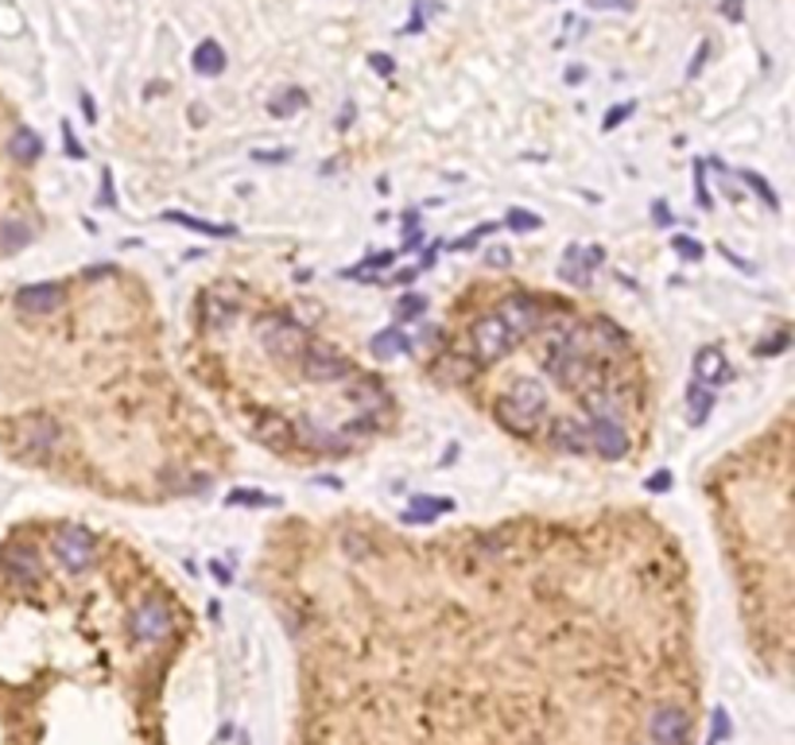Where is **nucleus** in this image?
Here are the masks:
<instances>
[{"instance_id": "nucleus-1", "label": "nucleus", "mask_w": 795, "mask_h": 745, "mask_svg": "<svg viewBox=\"0 0 795 745\" xmlns=\"http://www.w3.org/2000/svg\"><path fill=\"white\" fill-rule=\"evenodd\" d=\"M16 424V454L27 462H47L50 454L59 451L63 443V428L47 411H27V416L12 419Z\"/></svg>"}, {"instance_id": "nucleus-2", "label": "nucleus", "mask_w": 795, "mask_h": 745, "mask_svg": "<svg viewBox=\"0 0 795 745\" xmlns=\"http://www.w3.org/2000/svg\"><path fill=\"white\" fill-rule=\"evenodd\" d=\"M493 315L504 323L512 342H524V338H532L540 327H544L547 307H544V300H536V295H509Z\"/></svg>"}, {"instance_id": "nucleus-3", "label": "nucleus", "mask_w": 795, "mask_h": 745, "mask_svg": "<svg viewBox=\"0 0 795 745\" xmlns=\"http://www.w3.org/2000/svg\"><path fill=\"white\" fill-rule=\"evenodd\" d=\"M260 342H264V350H269L276 361L292 365V361H299L303 346H307V335H303V323H295V318L272 315L260 323Z\"/></svg>"}, {"instance_id": "nucleus-4", "label": "nucleus", "mask_w": 795, "mask_h": 745, "mask_svg": "<svg viewBox=\"0 0 795 745\" xmlns=\"http://www.w3.org/2000/svg\"><path fill=\"white\" fill-rule=\"evenodd\" d=\"M295 365L303 369V377L307 381H345L353 373L350 358H342V353L327 342H307Z\"/></svg>"}, {"instance_id": "nucleus-5", "label": "nucleus", "mask_w": 795, "mask_h": 745, "mask_svg": "<svg viewBox=\"0 0 795 745\" xmlns=\"http://www.w3.org/2000/svg\"><path fill=\"white\" fill-rule=\"evenodd\" d=\"M590 447L602 454L605 462H621L628 454V431L621 428V419L613 411H602V416H590Z\"/></svg>"}, {"instance_id": "nucleus-6", "label": "nucleus", "mask_w": 795, "mask_h": 745, "mask_svg": "<svg viewBox=\"0 0 795 745\" xmlns=\"http://www.w3.org/2000/svg\"><path fill=\"white\" fill-rule=\"evenodd\" d=\"M512 346H516V342L509 338V330H504V323L497 315L477 318L474 330H469V350H474L477 361H497V358H504V353H509Z\"/></svg>"}, {"instance_id": "nucleus-7", "label": "nucleus", "mask_w": 795, "mask_h": 745, "mask_svg": "<svg viewBox=\"0 0 795 745\" xmlns=\"http://www.w3.org/2000/svg\"><path fill=\"white\" fill-rule=\"evenodd\" d=\"M50 552L67 571H82L93 560V537L86 528H59L55 540H50Z\"/></svg>"}, {"instance_id": "nucleus-8", "label": "nucleus", "mask_w": 795, "mask_h": 745, "mask_svg": "<svg viewBox=\"0 0 795 745\" xmlns=\"http://www.w3.org/2000/svg\"><path fill=\"white\" fill-rule=\"evenodd\" d=\"M202 307H206L209 330H226L229 323H237V311H241V287H214L206 292Z\"/></svg>"}, {"instance_id": "nucleus-9", "label": "nucleus", "mask_w": 795, "mask_h": 745, "mask_svg": "<svg viewBox=\"0 0 795 745\" xmlns=\"http://www.w3.org/2000/svg\"><path fill=\"white\" fill-rule=\"evenodd\" d=\"M602 245H570L567 249V257H563V264H559V276L563 280H570V284H590V272L602 264Z\"/></svg>"}, {"instance_id": "nucleus-10", "label": "nucleus", "mask_w": 795, "mask_h": 745, "mask_svg": "<svg viewBox=\"0 0 795 745\" xmlns=\"http://www.w3.org/2000/svg\"><path fill=\"white\" fill-rule=\"evenodd\" d=\"M133 629H136V636H140V641H159V636L171 633V610L159 602V598H148V602L136 610Z\"/></svg>"}, {"instance_id": "nucleus-11", "label": "nucleus", "mask_w": 795, "mask_h": 745, "mask_svg": "<svg viewBox=\"0 0 795 745\" xmlns=\"http://www.w3.org/2000/svg\"><path fill=\"white\" fill-rule=\"evenodd\" d=\"M686 734H691V719L679 707H663L652 714V737L660 745H683Z\"/></svg>"}, {"instance_id": "nucleus-12", "label": "nucleus", "mask_w": 795, "mask_h": 745, "mask_svg": "<svg viewBox=\"0 0 795 745\" xmlns=\"http://www.w3.org/2000/svg\"><path fill=\"white\" fill-rule=\"evenodd\" d=\"M63 303V284H27L16 292V307L27 315H50Z\"/></svg>"}, {"instance_id": "nucleus-13", "label": "nucleus", "mask_w": 795, "mask_h": 745, "mask_svg": "<svg viewBox=\"0 0 795 745\" xmlns=\"http://www.w3.org/2000/svg\"><path fill=\"white\" fill-rule=\"evenodd\" d=\"M493 416L504 431H512V436H532V431L540 428V419H544V416H532L527 408H520L512 396H501V400L493 404Z\"/></svg>"}, {"instance_id": "nucleus-14", "label": "nucleus", "mask_w": 795, "mask_h": 745, "mask_svg": "<svg viewBox=\"0 0 795 745\" xmlns=\"http://www.w3.org/2000/svg\"><path fill=\"white\" fill-rule=\"evenodd\" d=\"M547 439L567 454H590L594 451V447H590V428L587 424H578V419H555L552 436Z\"/></svg>"}, {"instance_id": "nucleus-15", "label": "nucleus", "mask_w": 795, "mask_h": 745, "mask_svg": "<svg viewBox=\"0 0 795 745\" xmlns=\"http://www.w3.org/2000/svg\"><path fill=\"white\" fill-rule=\"evenodd\" d=\"M695 377H699V385H726L729 377H734V369H729V361H726V353L718 350V346H706V350H699L695 353Z\"/></svg>"}, {"instance_id": "nucleus-16", "label": "nucleus", "mask_w": 795, "mask_h": 745, "mask_svg": "<svg viewBox=\"0 0 795 745\" xmlns=\"http://www.w3.org/2000/svg\"><path fill=\"white\" fill-rule=\"evenodd\" d=\"M0 567H4V575H9L12 587H32L35 578H39V560H35L32 548H16V552H9V560H0Z\"/></svg>"}, {"instance_id": "nucleus-17", "label": "nucleus", "mask_w": 795, "mask_h": 745, "mask_svg": "<svg viewBox=\"0 0 795 745\" xmlns=\"http://www.w3.org/2000/svg\"><path fill=\"white\" fill-rule=\"evenodd\" d=\"M509 396L520 404V408L532 411V416H544V411H547V388L540 385L536 377H520L516 385L509 388Z\"/></svg>"}, {"instance_id": "nucleus-18", "label": "nucleus", "mask_w": 795, "mask_h": 745, "mask_svg": "<svg viewBox=\"0 0 795 745\" xmlns=\"http://www.w3.org/2000/svg\"><path fill=\"white\" fill-rule=\"evenodd\" d=\"M194 70L206 78H218L222 70H226V50H222L218 39H202L198 47H194Z\"/></svg>"}, {"instance_id": "nucleus-19", "label": "nucleus", "mask_w": 795, "mask_h": 745, "mask_svg": "<svg viewBox=\"0 0 795 745\" xmlns=\"http://www.w3.org/2000/svg\"><path fill=\"white\" fill-rule=\"evenodd\" d=\"M711 408H714V393L695 381L691 393H686V424H691V428H703L706 419H711Z\"/></svg>"}, {"instance_id": "nucleus-20", "label": "nucleus", "mask_w": 795, "mask_h": 745, "mask_svg": "<svg viewBox=\"0 0 795 745\" xmlns=\"http://www.w3.org/2000/svg\"><path fill=\"white\" fill-rule=\"evenodd\" d=\"M373 358H381V361H393V358H400V353H408L411 350V342L404 338V330H396V327H388V330H381L377 338H373Z\"/></svg>"}, {"instance_id": "nucleus-21", "label": "nucleus", "mask_w": 795, "mask_h": 745, "mask_svg": "<svg viewBox=\"0 0 795 745\" xmlns=\"http://www.w3.org/2000/svg\"><path fill=\"white\" fill-rule=\"evenodd\" d=\"M451 509H454L451 497H439V501H435V497L419 494V497H411V509L404 512V520H423V524H431V520L443 517V512H451Z\"/></svg>"}, {"instance_id": "nucleus-22", "label": "nucleus", "mask_w": 795, "mask_h": 745, "mask_svg": "<svg viewBox=\"0 0 795 745\" xmlns=\"http://www.w3.org/2000/svg\"><path fill=\"white\" fill-rule=\"evenodd\" d=\"M9 151L16 159H24V163H32V159L43 156V140L27 125H20L16 133H12V140H9Z\"/></svg>"}, {"instance_id": "nucleus-23", "label": "nucleus", "mask_w": 795, "mask_h": 745, "mask_svg": "<svg viewBox=\"0 0 795 745\" xmlns=\"http://www.w3.org/2000/svg\"><path fill=\"white\" fill-rule=\"evenodd\" d=\"M35 237V229L20 218H4L0 222V249H24L27 241Z\"/></svg>"}, {"instance_id": "nucleus-24", "label": "nucleus", "mask_w": 795, "mask_h": 745, "mask_svg": "<svg viewBox=\"0 0 795 745\" xmlns=\"http://www.w3.org/2000/svg\"><path fill=\"white\" fill-rule=\"evenodd\" d=\"M168 222H175V226H186V229H194V234H206V237H234V226H209V222H198V218H191L186 210H168L163 214Z\"/></svg>"}, {"instance_id": "nucleus-25", "label": "nucleus", "mask_w": 795, "mask_h": 745, "mask_svg": "<svg viewBox=\"0 0 795 745\" xmlns=\"http://www.w3.org/2000/svg\"><path fill=\"white\" fill-rule=\"evenodd\" d=\"M303 105H307V93L303 90H280L276 98H269V113L272 117H292V113H299Z\"/></svg>"}, {"instance_id": "nucleus-26", "label": "nucleus", "mask_w": 795, "mask_h": 745, "mask_svg": "<svg viewBox=\"0 0 795 745\" xmlns=\"http://www.w3.org/2000/svg\"><path fill=\"white\" fill-rule=\"evenodd\" d=\"M226 505H245V509H276L280 497L260 494V489H234V494L226 497Z\"/></svg>"}, {"instance_id": "nucleus-27", "label": "nucleus", "mask_w": 795, "mask_h": 745, "mask_svg": "<svg viewBox=\"0 0 795 745\" xmlns=\"http://www.w3.org/2000/svg\"><path fill=\"white\" fill-rule=\"evenodd\" d=\"M509 229H516V234H532V229H540L544 226V218L540 214H532V210H520V206H512L509 210V222H504Z\"/></svg>"}, {"instance_id": "nucleus-28", "label": "nucleus", "mask_w": 795, "mask_h": 745, "mask_svg": "<svg viewBox=\"0 0 795 745\" xmlns=\"http://www.w3.org/2000/svg\"><path fill=\"white\" fill-rule=\"evenodd\" d=\"M423 311H428V300H423V295H416V292L400 295V303H396V318H400V323H408V318H419Z\"/></svg>"}, {"instance_id": "nucleus-29", "label": "nucleus", "mask_w": 795, "mask_h": 745, "mask_svg": "<svg viewBox=\"0 0 795 745\" xmlns=\"http://www.w3.org/2000/svg\"><path fill=\"white\" fill-rule=\"evenodd\" d=\"M493 229H497L493 222H486V226H474V229H469L466 237H458V241H454L451 249H458V252H469V249H474L477 241H486V237L493 234Z\"/></svg>"}, {"instance_id": "nucleus-30", "label": "nucleus", "mask_w": 795, "mask_h": 745, "mask_svg": "<svg viewBox=\"0 0 795 745\" xmlns=\"http://www.w3.org/2000/svg\"><path fill=\"white\" fill-rule=\"evenodd\" d=\"M741 179H746L749 187H753L757 194H761L764 202H769L772 210H780V199H776V191L769 187V179H761V176H753V171H741Z\"/></svg>"}, {"instance_id": "nucleus-31", "label": "nucleus", "mask_w": 795, "mask_h": 745, "mask_svg": "<svg viewBox=\"0 0 795 745\" xmlns=\"http://www.w3.org/2000/svg\"><path fill=\"white\" fill-rule=\"evenodd\" d=\"M671 249H675L683 260H703V245H699L695 237H683V234L671 237Z\"/></svg>"}, {"instance_id": "nucleus-32", "label": "nucleus", "mask_w": 795, "mask_h": 745, "mask_svg": "<svg viewBox=\"0 0 795 745\" xmlns=\"http://www.w3.org/2000/svg\"><path fill=\"white\" fill-rule=\"evenodd\" d=\"M787 342H792V335H787V330H780V335H772L769 342L757 346V358H772V353H784Z\"/></svg>"}, {"instance_id": "nucleus-33", "label": "nucleus", "mask_w": 795, "mask_h": 745, "mask_svg": "<svg viewBox=\"0 0 795 745\" xmlns=\"http://www.w3.org/2000/svg\"><path fill=\"white\" fill-rule=\"evenodd\" d=\"M63 148H67V156H70V159H86V148H82V144H78L75 125H67V121H63Z\"/></svg>"}, {"instance_id": "nucleus-34", "label": "nucleus", "mask_w": 795, "mask_h": 745, "mask_svg": "<svg viewBox=\"0 0 795 745\" xmlns=\"http://www.w3.org/2000/svg\"><path fill=\"white\" fill-rule=\"evenodd\" d=\"M675 486V477H671V470H660V474H652L645 482V489L648 494H668V489Z\"/></svg>"}, {"instance_id": "nucleus-35", "label": "nucleus", "mask_w": 795, "mask_h": 745, "mask_svg": "<svg viewBox=\"0 0 795 745\" xmlns=\"http://www.w3.org/2000/svg\"><path fill=\"white\" fill-rule=\"evenodd\" d=\"M636 113V101H625V105H617V110L605 113V128H617L621 121H628Z\"/></svg>"}, {"instance_id": "nucleus-36", "label": "nucleus", "mask_w": 795, "mask_h": 745, "mask_svg": "<svg viewBox=\"0 0 795 745\" xmlns=\"http://www.w3.org/2000/svg\"><path fill=\"white\" fill-rule=\"evenodd\" d=\"M486 264H489V269H509V264H512V252L497 245V249L486 252Z\"/></svg>"}, {"instance_id": "nucleus-37", "label": "nucleus", "mask_w": 795, "mask_h": 745, "mask_svg": "<svg viewBox=\"0 0 795 745\" xmlns=\"http://www.w3.org/2000/svg\"><path fill=\"white\" fill-rule=\"evenodd\" d=\"M368 67H373V70H377V75H393V70H396V63L393 59H388V55H381V50H373V55H368Z\"/></svg>"}, {"instance_id": "nucleus-38", "label": "nucleus", "mask_w": 795, "mask_h": 745, "mask_svg": "<svg viewBox=\"0 0 795 745\" xmlns=\"http://www.w3.org/2000/svg\"><path fill=\"white\" fill-rule=\"evenodd\" d=\"M695 183H699V191H695L699 206H703V210H711V191H706V179H703V163H695Z\"/></svg>"}, {"instance_id": "nucleus-39", "label": "nucleus", "mask_w": 795, "mask_h": 745, "mask_svg": "<svg viewBox=\"0 0 795 745\" xmlns=\"http://www.w3.org/2000/svg\"><path fill=\"white\" fill-rule=\"evenodd\" d=\"M287 156H292L287 148H272V151L260 148V151H252V159H260V163H284Z\"/></svg>"}, {"instance_id": "nucleus-40", "label": "nucleus", "mask_w": 795, "mask_h": 745, "mask_svg": "<svg viewBox=\"0 0 795 745\" xmlns=\"http://www.w3.org/2000/svg\"><path fill=\"white\" fill-rule=\"evenodd\" d=\"M101 183H105V191H101V202H105V206H117V191H113V171L110 168L101 171Z\"/></svg>"}, {"instance_id": "nucleus-41", "label": "nucleus", "mask_w": 795, "mask_h": 745, "mask_svg": "<svg viewBox=\"0 0 795 745\" xmlns=\"http://www.w3.org/2000/svg\"><path fill=\"white\" fill-rule=\"evenodd\" d=\"M590 9H617V12H633V0H587Z\"/></svg>"}, {"instance_id": "nucleus-42", "label": "nucleus", "mask_w": 795, "mask_h": 745, "mask_svg": "<svg viewBox=\"0 0 795 745\" xmlns=\"http://www.w3.org/2000/svg\"><path fill=\"white\" fill-rule=\"evenodd\" d=\"M78 105H82V113H86V121H90V125H98V105H93V98L90 93H78Z\"/></svg>"}, {"instance_id": "nucleus-43", "label": "nucleus", "mask_w": 795, "mask_h": 745, "mask_svg": "<svg viewBox=\"0 0 795 745\" xmlns=\"http://www.w3.org/2000/svg\"><path fill=\"white\" fill-rule=\"evenodd\" d=\"M652 214H656V226H671L668 202H652Z\"/></svg>"}, {"instance_id": "nucleus-44", "label": "nucleus", "mask_w": 795, "mask_h": 745, "mask_svg": "<svg viewBox=\"0 0 795 745\" xmlns=\"http://www.w3.org/2000/svg\"><path fill=\"white\" fill-rule=\"evenodd\" d=\"M722 12L726 20H741V0H722Z\"/></svg>"}, {"instance_id": "nucleus-45", "label": "nucleus", "mask_w": 795, "mask_h": 745, "mask_svg": "<svg viewBox=\"0 0 795 745\" xmlns=\"http://www.w3.org/2000/svg\"><path fill=\"white\" fill-rule=\"evenodd\" d=\"M419 276V264H416V269H404V272H396V276H393V284H411V280H416Z\"/></svg>"}, {"instance_id": "nucleus-46", "label": "nucleus", "mask_w": 795, "mask_h": 745, "mask_svg": "<svg viewBox=\"0 0 795 745\" xmlns=\"http://www.w3.org/2000/svg\"><path fill=\"white\" fill-rule=\"evenodd\" d=\"M582 78H587V70H582V67H570L567 70V82H582Z\"/></svg>"}]
</instances>
